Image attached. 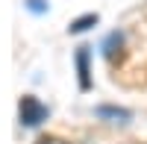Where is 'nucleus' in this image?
Segmentation results:
<instances>
[{
    "mask_svg": "<svg viewBox=\"0 0 147 144\" xmlns=\"http://www.w3.org/2000/svg\"><path fill=\"white\" fill-rule=\"evenodd\" d=\"M27 6H30L32 12H38V15H41V12L47 9V6H44V0H27Z\"/></svg>",
    "mask_w": 147,
    "mask_h": 144,
    "instance_id": "423d86ee",
    "label": "nucleus"
},
{
    "mask_svg": "<svg viewBox=\"0 0 147 144\" xmlns=\"http://www.w3.org/2000/svg\"><path fill=\"white\" fill-rule=\"evenodd\" d=\"M100 24V15L97 12H88V15H82V18H77V21H71V27H68V32H85V30H91V27H97Z\"/></svg>",
    "mask_w": 147,
    "mask_h": 144,
    "instance_id": "20e7f679",
    "label": "nucleus"
},
{
    "mask_svg": "<svg viewBox=\"0 0 147 144\" xmlns=\"http://www.w3.org/2000/svg\"><path fill=\"white\" fill-rule=\"evenodd\" d=\"M91 47H77V56H74V59H77V74H80V91H88L91 88V68H88V59H91Z\"/></svg>",
    "mask_w": 147,
    "mask_h": 144,
    "instance_id": "f03ea898",
    "label": "nucleus"
},
{
    "mask_svg": "<svg viewBox=\"0 0 147 144\" xmlns=\"http://www.w3.org/2000/svg\"><path fill=\"white\" fill-rule=\"evenodd\" d=\"M94 115L97 118H115V121H121V124H127L129 118H132L129 109H121V106H97Z\"/></svg>",
    "mask_w": 147,
    "mask_h": 144,
    "instance_id": "7ed1b4c3",
    "label": "nucleus"
},
{
    "mask_svg": "<svg viewBox=\"0 0 147 144\" xmlns=\"http://www.w3.org/2000/svg\"><path fill=\"white\" fill-rule=\"evenodd\" d=\"M47 115H50V109H47L38 97H32V94H24V97L18 100V118H21L24 127H30V129L41 127L47 121Z\"/></svg>",
    "mask_w": 147,
    "mask_h": 144,
    "instance_id": "f257e3e1",
    "label": "nucleus"
},
{
    "mask_svg": "<svg viewBox=\"0 0 147 144\" xmlns=\"http://www.w3.org/2000/svg\"><path fill=\"white\" fill-rule=\"evenodd\" d=\"M121 41H124V35H121V32H112V35L103 41V56L112 59V56H115V47H121Z\"/></svg>",
    "mask_w": 147,
    "mask_h": 144,
    "instance_id": "39448f33",
    "label": "nucleus"
}]
</instances>
